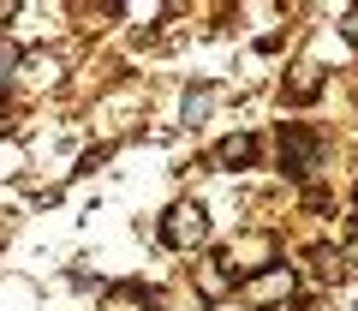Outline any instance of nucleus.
Instances as JSON below:
<instances>
[{"instance_id":"nucleus-13","label":"nucleus","mask_w":358,"mask_h":311,"mask_svg":"<svg viewBox=\"0 0 358 311\" xmlns=\"http://www.w3.org/2000/svg\"><path fill=\"white\" fill-rule=\"evenodd\" d=\"M275 311H299V305H275Z\"/></svg>"},{"instance_id":"nucleus-3","label":"nucleus","mask_w":358,"mask_h":311,"mask_svg":"<svg viewBox=\"0 0 358 311\" xmlns=\"http://www.w3.org/2000/svg\"><path fill=\"white\" fill-rule=\"evenodd\" d=\"M281 168L293 174V180H310V174L322 168V138H317V126H281Z\"/></svg>"},{"instance_id":"nucleus-2","label":"nucleus","mask_w":358,"mask_h":311,"mask_svg":"<svg viewBox=\"0 0 358 311\" xmlns=\"http://www.w3.org/2000/svg\"><path fill=\"white\" fill-rule=\"evenodd\" d=\"M203 240H209L203 204H197V198H179V204L162 216V246H167V251H197Z\"/></svg>"},{"instance_id":"nucleus-9","label":"nucleus","mask_w":358,"mask_h":311,"mask_svg":"<svg viewBox=\"0 0 358 311\" xmlns=\"http://www.w3.org/2000/svg\"><path fill=\"white\" fill-rule=\"evenodd\" d=\"M18 72H24V54H18L13 42H0V90H6V84H13Z\"/></svg>"},{"instance_id":"nucleus-4","label":"nucleus","mask_w":358,"mask_h":311,"mask_svg":"<svg viewBox=\"0 0 358 311\" xmlns=\"http://www.w3.org/2000/svg\"><path fill=\"white\" fill-rule=\"evenodd\" d=\"M293 293H299V275L293 270H263L245 299H251L257 311H275V305H293Z\"/></svg>"},{"instance_id":"nucleus-7","label":"nucleus","mask_w":358,"mask_h":311,"mask_svg":"<svg viewBox=\"0 0 358 311\" xmlns=\"http://www.w3.org/2000/svg\"><path fill=\"white\" fill-rule=\"evenodd\" d=\"M287 84H293V96H310L322 84V60H299L293 72H287Z\"/></svg>"},{"instance_id":"nucleus-11","label":"nucleus","mask_w":358,"mask_h":311,"mask_svg":"<svg viewBox=\"0 0 358 311\" xmlns=\"http://www.w3.org/2000/svg\"><path fill=\"white\" fill-rule=\"evenodd\" d=\"M341 36H346V48H358V6H352V13H341Z\"/></svg>"},{"instance_id":"nucleus-12","label":"nucleus","mask_w":358,"mask_h":311,"mask_svg":"<svg viewBox=\"0 0 358 311\" xmlns=\"http://www.w3.org/2000/svg\"><path fill=\"white\" fill-rule=\"evenodd\" d=\"M346 263H358V228L346 233Z\"/></svg>"},{"instance_id":"nucleus-8","label":"nucleus","mask_w":358,"mask_h":311,"mask_svg":"<svg viewBox=\"0 0 358 311\" xmlns=\"http://www.w3.org/2000/svg\"><path fill=\"white\" fill-rule=\"evenodd\" d=\"M209 96H215V90H209V84H197V90L179 102V120H185V126H197V120L209 114Z\"/></svg>"},{"instance_id":"nucleus-1","label":"nucleus","mask_w":358,"mask_h":311,"mask_svg":"<svg viewBox=\"0 0 358 311\" xmlns=\"http://www.w3.org/2000/svg\"><path fill=\"white\" fill-rule=\"evenodd\" d=\"M221 275L227 282H257L263 270H275V240L268 233H245V240H233V246H221Z\"/></svg>"},{"instance_id":"nucleus-10","label":"nucleus","mask_w":358,"mask_h":311,"mask_svg":"<svg viewBox=\"0 0 358 311\" xmlns=\"http://www.w3.org/2000/svg\"><path fill=\"white\" fill-rule=\"evenodd\" d=\"M197 287H203L209 299H221V293H227V275H221V263H209V270L197 275Z\"/></svg>"},{"instance_id":"nucleus-6","label":"nucleus","mask_w":358,"mask_h":311,"mask_svg":"<svg viewBox=\"0 0 358 311\" xmlns=\"http://www.w3.org/2000/svg\"><path fill=\"white\" fill-rule=\"evenodd\" d=\"M221 168H251V162H257V138H251V132H233V138H221Z\"/></svg>"},{"instance_id":"nucleus-5","label":"nucleus","mask_w":358,"mask_h":311,"mask_svg":"<svg viewBox=\"0 0 358 311\" xmlns=\"http://www.w3.org/2000/svg\"><path fill=\"white\" fill-rule=\"evenodd\" d=\"M102 311H162V305H155V293H150V287L120 282V287H108V293H102Z\"/></svg>"}]
</instances>
